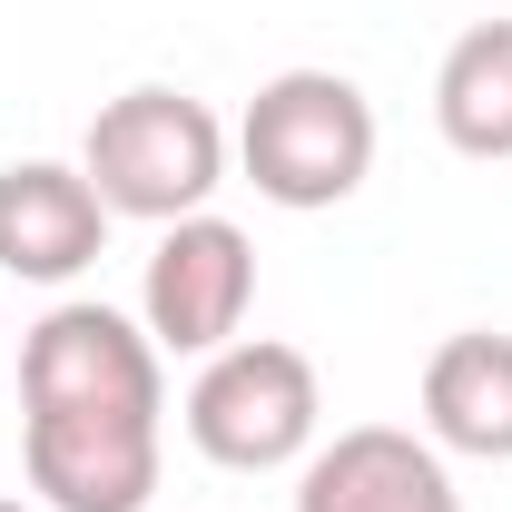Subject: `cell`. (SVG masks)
<instances>
[{"label": "cell", "instance_id": "1", "mask_svg": "<svg viewBox=\"0 0 512 512\" xmlns=\"http://www.w3.org/2000/svg\"><path fill=\"white\" fill-rule=\"evenodd\" d=\"M237 168L266 207H345L375 178V99L345 69H276L237 119Z\"/></svg>", "mask_w": 512, "mask_h": 512}, {"label": "cell", "instance_id": "2", "mask_svg": "<svg viewBox=\"0 0 512 512\" xmlns=\"http://www.w3.org/2000/svg\"><path fill=\"white\" fill-rule=\"evenodd\" d=\"M227 158H237V138L217 128V109L188 99V89H158V79L119 89L89 119V138H79V168H89L99 207L109 217H148V227L197 217L207 197L227 188Z\"/></svg>", "mask_w": 512, "mask_h": 512}, {"label": "cell", "instance_id": "3", "mask_svg": "<svg viewBox=\"0 0 512 512\" xmlns=\"http://www.w3.org/2000/svg\"><path fill=\"white\" fill-rule=\"evenodd\" d=\"M316 424H325V394H316V365L276 335H237L217 345L188 384V444L227 473H286L316 453Z\"/></svg>", "mask_w": 512, "mask_h": 512}, {"label": "cell", "instance_id": "4", "mask_svg": "<svg viewBox=\"0 0 512 512\" xmlns=\"http://www.w3.org/2000/svg\"><path fill=\"white\" fill-rule=\"evenodd\" d=\"M158 463H168V414L20 404V473L40 512H148Z\"/></svg>", "mask_w": 512, "mask_h": 512}, {"label": "cell", "instance_id": "5", "mask_svg": "<svg viewBox=\"0 0 512 512\" xmlns=\"http://www.w3.org/2000/svg\"><path fill=\"white\" fill-rule=\"evenodd\" d=\"M20 404H99V414H168V355L148 325L69 296L20 335Z\"/></svg>", "mask_w": 512, "mask_h": 512}, {"label": "cell", "instance_id": "6", "mask_svg": "<svg viewBox=\"0 0 512 512\" xmlns=\"http://www.w3.org/2000/svg\"><path fill=\"white\" fill-rule=\"evenodd\" d=\"M247 306H256V247H247V227H227L217 207L158 227L148 276H138V325H148L158 355H217V345H237Z\"/></svg>", "mask_w": 512, "mask_h": 512}, {"label": "cell", "instance_id": "7", "mask_svg": "<svg viewBox=\"0 0 512 512\" xmlns=\"http://www.w3.org/2000/svg\"><path fill=\"white\" fill-rule=\"evenodd\" d=\"M109 247V207L79 158H10L0 168V276L20 286H69Z\"/></svg>", "mask_w": 512, "mask_h": 512}, {"label": "cell", "instance_id": "8", "mask_svg": "<svg viewBox=\"0 0 512 512\" xmlns=\"http://www.w3.org/2000/svg\"><path fill=\"white\" fill-rule=\"evenodd\" d=\"M296 512H463L444 453L404 424H345L296 463Z\"/></svg>", "mask_w": 512, "mask_h": 512}, {"label": "cell", "instance_id": "9", "mask_svg": "<svg viewBox=\"0 0 512 512\" xmlns=\"http://www.w3.org/2000/svg\"><path fill=\"white\" fill-rule=\"evenodd\" d=\"M424 444L473 453V463H512V335L463 325L424 355Z\"/></svg>", "mask_w": 512, "mask_h": 512}, {"label": "cell", "instance_id": "10", "mask_svg": "<svg viewBox=\"0 0 512 512\" xmlns=\"http://www.w3.org/2000/svg\"><path fill=\"white\" fill-rule=\"evenodd\" d=\"M434 128L453 158H512V20H473L434 69Z\"/></svg>", "mask_w": 512, "mask_h": 512}, {"label": "cell", "instance_id": "11", "mask_svg": "<svg viewBox=\"0 0 512 512\" xmlns=\"http://www.w3.org/2000/svg\"><path fill=\"white\" fill-rule=\"evenodd\" d=\"M0 512H40V503H20V493H0Z\"/></svg>", "mask_w": 512, "mask_h": 512}]
</instances>
